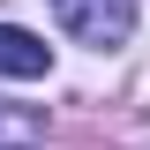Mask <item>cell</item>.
<instances>
[{"label": "cell", "instance_id": "cell-2", "mask_svg": "<svg viewBox=\"0 0 150 150\" xmlns=\"http://www.w3.org/2000/svg\"><path fill=\"white\" fill-rule=\"evenodd\" d=\"M0 75L8 83H38V75H53V45L23 23H0Z\"/></svg>", "mask_w": 150, "mask_h": 150}, {"label": "cell", "instance_id": "cell-1", "mask_svg": "<svg viewBox=\"0 0 150 150\" xmlns=\"http://www.w3.org/2000/svg\"><path fill=\"white\" fill-rule=\"evenodd\" d=\"M60 30L75 38V45H98V53H112V45H128L135 30V0H53Z\"/></svg>", "mask_w": 150, "mask_h": 150}]
</instances>
